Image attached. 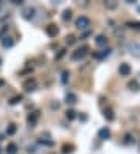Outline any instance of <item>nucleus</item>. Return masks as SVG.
Masks as SVG:
<instances>
[{"label":"nucleus","instance_id":"473e14b6","mask_svg":"<svg viewBox=\"0 0 140 154\" xmlns=\"http://www.w3.org/2000/svg\"><path fill=\"white\" fill-rule=\"evenodd\" d=\"M0 153H2V148H0Z\"/></svg>","mask_w":140,"mask_h":154},{"label":"nucleus","instance_id":"bb28decb","mask_svg":"<svg viewBox=\"0 0 140 154\" xmlns=\"http://www.w3.org/2000/svg\"><path fill=\"white\" fill-rule=\"evenodd\" d=\"M106 6H107V8H115V6H117V3H112V2H109V3H106Z\"/></svg>","mask_w":140,"mask_h":154},{"label":"nucleus","instance_id":"6e6552de","mask_svg":"<svg viewBox=\"0 0 140 154\" xmlns=\"http://www.w3.org/2000/svg\"><path fill=\"white\" fill-rule=\"evenodd\" d=\"M37 120H39V112H31L28 117H26V122H28V125L31 126V128H34Z\"/></svg>","mask_w":140,"mask_h":154},{"label":"nucleus","instance_id":"1a4fd4ad","mask_svg":"<svg viewBox=\"0 0 140 154\" xmlns=\"http://www.w3.org/2000/svg\"><path fill=\"white\" fill-rule=\"evenodd\" d=\"M107 42H109V41H107V37H106L104 34H98V36L95 37V44H96L98 47H106Z\"/></svg>","mask_w":140,"mask_h":154},{"label":"nucleus","instance_id":"2f4dec72","mask_svg":"<svg viewBox=\"0 0 140 154\" xmlns=\"http://www.w3.org/2000/svg\"><path fill=\"white\" fill-rule=\"evenodd\" d=\"M0 6H2V2H0Z\"/></svg>","mask_w":140,"mask_h":154},{"label":"nucleus","instance_id":"5701e85b","mask_svg":"<svg viewBox=\"0 0 140 154\" xmlns=\"http://www.w3.org/2000/svg\"><path fill=\"white\" fill-rule=\"evenodd\" d=\"M69 76H70V73L67 72V70H64V72H62V78H61V81L64 82V84H66V82L69 81Z\"/></svg>","mask_w":140,"mask_h":154},{"label":"nucleus","instance_id":"39448f33","mask_svg":"<svg viewBox=\"0 0 140 154\" xmlns=\"http://www.w3.org/2000/svg\"><path fill=\"white\" fill-rule=\"evenodd\" d=\"M24 89H25V92H34L36 90V80L34 78H30V80H26L25 82H24Z\"/></svg>","mask_w":140,"mask_h":154},{"label":"nucleus","instance_id":"aec40b11","mask_svg":"<svg viewBox=\"0 0 140 154\" xmlns=\"http://www.w3.org/2000/svg\"><path fill=\"white\" fill-rule=\"evenodd\" d=\"M123 142H125V145H129V143L132 145L136 140H134V137H132L131 134H126V135H125V140H123Z\"/></svg>","mask_w":140,"mask_h":154},{"label":"nucleus","instance_id":"f3484780","mask_svg":"<svg viewBox=\"0 0 140 154\" xmlns=\"http://www.w3.org/2000/svg\"><path fill=\"white\" fill-rule=\"evenodd\" d=\"M70 19H72V9H66V11L62 13V20L67 22V20H70Z\"/></svg>","mask_w":140,"mask_h":154},{"label":"nucleus","instance_id":"cd10ccee","mask_svg":"<svg viewBox=\"0 0 140 154\" xmlns=\"http://www.w3.org/2000/svg\"><path fill=\"white\" fill-rule=\"evenodd\" d=\"M11 2H13L14 5H24V2H22V0H11Z\"/></svg>","mask_w":140,"mask_h":154},{"label":"nucleus","instance_id":"f03ea898","mask_svg":"<svg viewBox=\"0 0 140 154\" xmlns=\"http://www.w3.org/2000/svg\"><path fill=\"white\" fill-rule=\"evenodd\" d=\"M75 25H76L79 30H86L90 25V20H89V17H86V16H79L76 19V22H75Z\"/></svg>","mask_w":140,"mask_h":154},{"label":"nucleus","instance_id":"7c9ffc66","mask_svg":"<svg viewBox=\"0 0 140 154\" xmlns=\"http://www.w3.org/2000/svg\"><path fill=\"white\" fill-rule=\"evenodd\" d=\"M0 64H2V58H0Z\"/></svg>","mask_w":140,"mask_h":154},{"label":"nucleus","instance_id":"f8f14e48","mask_svg":"<svg viewBox=\"0 0 140 154\" xmlns=\"http://www.w3.org/2000/svg\"><path fill=\"white\" fill-rule=\"evenodd\" d=\"M103 115H104V118L107 120V122H112V120L115 118V114H114V109H111V107H106L104 111H103Z\"/></svg>","mask_w":140,"mask_h":154},{"label":"nucleus","instance_id":"9d476101","mask_svg":"<svg viewBox=\"0 0 140 154\" xmlns=\"http://www.w3.org/2000/svg\"><path fill=\"white\" fill-rule=\"evenodd\" d=\"M98 137L101 140H107V139H111V129L109 128H101L98 131Z\"/></svg>","mask_w":140,"mask_h":154},{"label":"nucleus","instance_id":"ddd939ff","mask_svg":"<svg viewBox=\"0 0 140 154\" xmlns=\"http://www.w3.org/2000/svg\"><path fill=\"white\" fill-rule=\"evenodd\" d=\"M128 87H129V90H132V92H139L140 90V84H139V81L136 80H131L128 82Z\"/></svg>","mask_w":140,"mask_h":154},{"label":"nucleus","instance_id":"2eb2a0df","mask_svg":"<svg viewBox=\"0 0 140 154\" xmlns=\"http://www.w3.org/2000/svg\"><path fill=\"white\" fill-rule=\"evenodd\" d=\"M16 131H17V126H16L14 123H11V125L6 128V135H14Z\"/></svg>","mask_w":140,"mask_h":154},{"label":"nucleus","instance_id":"c85d7f7f","mask_svg":"<svg viewBox=\"0 0 140 154\" xmlns=\"http://www.w3.org/2000/svg\"><path fill=\"white\" fill-rule=\"evenodd\" d=\"M79 120H81V122H86V120H87V117H86V115H79Z\"/></svg>","mask_w":140,"mask_h":154},{"label":"nucleus","instance_id":"4be33fe9","mask_svg":"<svg viewBox=\"0 0 140 154\" xmlns=\"http://www.w3.org/2000/svg\"><path fill=\"white\" fill-rule=\"evenodd\" d=\"M72 150H73V145H64L62 153L64 154H70V153H72Z\"/></svg>","mask_w":140,"mask_h":154},{"label":"nucleus","instance_id":"dca6fc26","mask_svg":"<svg viewBox=\"0 0 140 154\" xmlns=\"http://www.w3.org/2000/svg\"><path fill=\"white\" fill-rule=\"evenodd\" d=\"M6 153L8 154H16V153H17V145H16V143H9L6 146Z\"/></svg>","mask_w":140,"mask_h":154},{"label":"nucleus","instance_id":"412c9836","mask_svg":"<svg viewBox=\"0 0 140 154\" xmlns=\"http://www.w3.org/2000/svg\"><path fill=\"white\" fill-rule=\"evenodd\" d=\"M66 117H67L69 120H73L75 117H76V112H75L73 109H69V111L66 112Z\"/></svg>","mask_w":140,"mask_h":154},{"label":"nucleus","instance_id":"a878e982","mask_svg":"<svg viewBox=\"0 0 140 154\" xmlns=\"http://www.w3.org/2000/svg\"><path fill=\"white\" fill-rule=\"evenodd\" d=\"M64 54H66V50H64V48H62V50H59V53H58L56 56H55V59H61V58L64 56Z\"/></svg>","mask_w":140,"mask_h":154},{"label":"nucleus","instance_id":"20e7f679","mask_svg":"<svg viewBox=\"0 0 140 154\" xmlns=\"http://www.w3.org/2000/svg\"><path fill=\"white\" fill-rule=\"evenodd\" d=\"M34 13H36V9L33 8V6H25L24 9H22V17L25 19V20H31L34 17Z\"/></svg>","mask_w":140,"mask_h":154},{"label":"nucleus","instance_id":"c756f323","mask_svg":"<svg viewBox=\"0 0 140 154\" xmlns=\"http://www.w3.org/2000/svg\"><path fill=\"white\" fill-rule=\"evenodd\" d=\"M3 86H5V81H3V80H0V87H3Z\"/></svg>","mask_w":140,"mask_h":154},{"label":"nucleus","instance_id":"4468645a","mask_svg":"<svg viewBox=\"0 0 140 154\" xmlns=\"http://www.w3.org/2000/svg\"><path fill=\"white\" fill-rule=\"evenodd\" d=\"M66 101H67V104H75L78 101V97L75 95V93H72V92H69L67 95H66Z\"/></svg>","mask_w":140,"mask_h":154},{"label":"nucleus","instance_id":"9b49d317","mask_svg":"<svg viewBox=\"0 0 140 154\" xmlns=\"http://www.w3.org/2000/svg\"><path fill=\"white\" fill-rule=\"evenodd\" d=\"M14 45V39L13 37H8V36H3L2 37V47L3 48H11Z\"/></svg>","mask_w":140,"mask_h":154},{"label":"nucleus","instance_id":"7ed1b4c3","mask_svg":"<svg viewBox=\"0 0 140 154\" xmlns=\"http://www.w3.org/2000/svg\"><path fill=\"white\" fill-rule=\"evenodd\" d=\"M128 48V52L132 54V56H136V58H140V44H128L126 45Z\"/></svg>","mask_w":140,"mask_h":154},{"label":"nucleus","instance_id":"423d86ee","mask_svg":"<svg viewBox=\"0 0 140 154\" xmlns=\"http://www.w3.org/2000/svg\"><path fill=\"white\" fill-rule=\"evenodd\" d=\"M118 73H120V76H129L131 75V65L123 62L118 65Z\"/></svg>","mask_w":140,"mask_h":154},{"label":"nucleus","instance_id":"b1692460","mask_svg":"<svg viewBox=\"0 0 140 154\" xmlns=\"http://www.w3.org/2000/svg\"><path fill=\"white\" fill-rule=\"evenodd\" d=\"M75 41H76V39H75V36H73V34H69V36L66 37V42L69 44V45H72V44H75Z\"/></svg>","mask_w":140,"mask_h":154},{"label":"nucleus","instance_id":"6ab92c4d","mask_svg":"<svg viewBox=\"0 0 140 154\" xmlns=\"http://www.w3.org/2000/svg\"><path fill=\"white\" fill-rule=\"evenodd\" d=\"M22 101V95H17V97H13L11 100H9V104L11 106H14V104H17V103H20Z\"/></svg>","mask_w":140,"mask_h":154},{"label":"nucleus","instance_id":"0eeeda50","mask_svg":"<svg viewBox=\"0 0 140 154\" xmlns=\"http://www.w3.org/2000/svg\"><path fill=\"white\" fill-rule=\"evenodd\" d=\"M45 33L50 37H56L58 36V33H59V28H58V25H55V24H50V25H47L45 27Z\"/></svg>","mask_w":140,"mask_h":154},{"label":"nucleus","instance_id":"a211bd4d","mask_svg":"<svg viewBox=\"0 0 140 154\" xmlns=\"http://www.w3.org/2000/svg\"><path fill=\"white\" fill-rule=\"evenodd\" d=\"M126 27H129V28H132V30H139L140 31V22H128Z\"/></svg>","mask_w":140,"mask_h":154},{"label":"nucleus","instance_id":"f257e3e1","mask_svg":"<svg viewBox=\"0 0 140 154\" xmlns=\"http://www.w3.org/2000/svg\"><path fill=\"white\" fill-rule=\"evenodd\" d=\"M87 52H89V48L86 45L81 47V48H78V50H75L72 53V59H73V61H79V59H83L86 54H87Z\"/></svg>","mask_w":140,"mask_h":154},{"label":"nucleus","instance_id":"393cba45","mask_svg":"<svg viewBox=\"0 0 140 154\" xmlns=\"http://www.w3.org/2000/svg\"><path fill=\"white\" fill-rule=\"evenodd\" d=\"M39 143L47 145V146H51V145H53V140H44V139H41V140H39Z\"/></svg>","mask_w":140,"mask_h":154}]
</instances>
